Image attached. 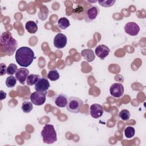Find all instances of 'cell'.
Wrapping results in <instances>:
<instances>
[{
    "label": "cell",
    "mask_w": 146,
    "mask_h": 146,
    "mask_svg": "<svg viewBox=\"0 0 146 146\" xmlns=\"http://www.w3.org/2000/svg\"><path fill=\"white\" fill-rule=\"evenodd\" d=\"M17 63L21 67H27L31 65L35 58L34 52L28 47H21L15 52V56Z\"/></svg>",
    "instance_id": "6da1fadb"
},
{
    "label": "cell",
    "mask_w": 146,
    "mask_h": 146,
    "mask_svg": "<svg viewBox=\"0 0 146 146\" xmlns=\"http://www.w3.org/2000/svg\"><path fill=\"white\" fill-rule=\"evenodd\" d=\"M1 45L5 53L11 56L16 50L18 46L17 41L13 38L10 32L3 33L1 36Z\"/></svg>",
    "instance_id": "7a4b0ae2"
},
{
    "label": "cell",
    "mask_w": 146,
    "mask_h": 146,
    "mask_svg": "<svg viewBox=\"0 0 146 146\" xmlns=\"http://www.w3.org/2000/svg\"><path fill=\"white\" fill-rule=\"evenodd\" d=\"M40 133L43 138V141L44 143L53 144L57 140L56 132L53 125L46 124Z\"/></svg>",
    "instance_id": "3957f363"
},
{
    "label": "cell",
    "mask_w": 146,
    "mask_h": 146,
    "mask_svg": "<svg viewBox=\"0 0 146 146\" xmlns=\"http://www.w3.org/2000/svg\"><path fill=\"white\" fill-rule=\"evenodd\" d=\"M83 104V102L80 98L71 96L68 99L66 108L67 110L70 112L78 113L80 112V109Z\"/></svg>",
    "instance_id": "277c9868"
},
{
    "label": "cell",
    "mask_w": 146,
    "mask_h": 146,
    "mask_svg": "<svg viewBox=\"0 0 146 146\" xmlns=\"http://www.w3.org/2000/svg\"><path fill=\"white\" fill-rule=\"evenodd\" d=\"M47 91H36L30 95V100L33 104L35 106H41L43 104L46 99Z\"/></svg>",
    "instance_id": "5b68a950"
},
{
    "label": "cell",
    "mask_w": 146,
    "mask_h": 146,
    "mask_svg": "<svg viewBox=\"0 0 146 146\" xmlns=\"http://www.w3.org/2000/svg\"><path fill=\"white\" fill-rule=\"evenodd\" d=\"M110 92L112 96L115 98H120L124 94V87L122 84L115 83L112 84L110 88Z\"/></svg>",
    "instance_id": "8992f818"
},
{
    "label": "cell",
    "mask_w": 146,
    "mask_h": 146,
    "mask_svg": "<svg viewBox=\"0 0 146 146\" xmlns=\"http://www.w3.org/2000/svg\"><path fill=\"white\" fill-rule=\"evenodd\" d=\"M53 42H54V45L56 48H63L67 44V36L62 33H58L55 36Z\"/></svg>",
    "instance_id": "52a82bcc"
},
{
    "label": "cell",
    "mask_w": 146,
    "mask_h": 146,
    "mask_svg": "<svg viewBox=\"0 0 146 146\" xmlns=\"http://www.w3.org/2000/svg\"><path fill=\"white\" fill-rule=\"evenodd\" d=\"M140 29L139 26L133 22H128L124 26V31L125 33L131 36L137 35L140 31Z\"/></svg>",
    "instance_id": "ba28073f"
},
{
    "label": "cell",
    "mask_w": 146,
    "mask_h": 146,
    "mask_svg": "<svg viewBox=\"0 0 146 146\" xmlns=\"http://www.w3.org/2000/svg\"><path fill=\"white\" fill-rule=\"evenodd\" d=\"M99 13V9L96 6H93L89 8L86 14L85 21L87 22H92L94 19L96 18Z\"/></svg>",
    "instance_id": "9c48e42d"
},
{
    "label": "cell",
    "mask_w": 146,
    "mask_h": 146,
    "mask_svg": "<svg viewBox=\"0 0 146 146\" xmlns=\"http://www.w3.org/2000/svg\"><path fill=\"white\" fill-rule=\"evenodd\" d=\"M90 115L93 118L98 119L103 115L104 110L101 105L95 103L90 107Z\"/></svg>",
    "instance_id": "30bf717a"
},
{
    "label": "cell",
    "mask_w": 146,
    "mask_h": 146,
    "mask_svg": "<svg viewBox=\"0 0 146 146\" xmlns=\"http://www.w3.org/2000/svg\"><path fill=\"white\" fill-rule=\"evenodd\" d=\"M29 70L27 68L22 67L17 70L15 75L17 80H18V82L21 84L24 85L25 82L27 78L29 75Z\"/></svg>",
    "instance_id": "8fae6325"
},
{
    "label": "cell",
    "mask_w": 146,
    "mask_h": 146,
    "mask_svg": "<svg viewBox=\"0 0 146 146\" xmlns=\"http://www.w3.org/2000/svg\"><path fill=\"white\" fill-rule=\"evenodd\" d=\"M110 51V48L104 44L98 45L95 50L96 55L102 60L109 55Z\"/></svg>",
    "instance_id": "7c38bea8"
},
{
    "label": "cell",
    "mask_w": 146,
    "mask_h": 146,
    "mask_svg": "<svg viewBox=\"0 0 146 146\" xmlns=\"http://www.w3.org/2000/svg\"><path fill=\"white\" fill-rule=\"evenodd\" d=\"M54 102L55 104L60 108H63L66 107L68 103V97L64 94H60L55 95L54 97Z\"/></svg>",
    "instance_id": "4fadbf2b"
},
{
    "label": "cell",
    "mask_w": 146,
    "mask_h": 146,
    "mask_svg": "<svg viewBox=\"0 0 146 146\" xmlns=\"http://www.w3.org/2000/svg\"><path fill=\"white\" fill-rule=\"evenodd\" d=\"M49 87L50 83L45 78H40L35 84V90L38 91H46Z\"/></svg>",
    "instance_id": "5bb4252c"
},
{
    "label": "cell",
    "mask_w": 146,
    "mask_h": 146,
    "mask_svg": "<svg viewBox=\"0 0 146 146\" xmlns=\"http://www.w3.org/2000/svg\"><path fill=\"white\" fill-rule=\"evenodd\" d=\"M80 54L84 59L88 62H91L94 61L95 58V55L94 54V51L90 48L83 50Z\"/></svg>",
    "instance_id": "9a60e30c"
},
{
    "label": "cell",
    "mask_w": 146,
    "mask_h": 146,
    "mask_svg": "<svg viewBox=\"0 0 146 146\" xmlns=\"http://www.w3.org/2000/svg\"><path fill=\"white\" fill-rule=\"evenodd\" d=\"M25 28L27 32L30 34H35L38 31V26L36 23L33 21L27 22L25 25Z\"/></svg>",
    "instance_id": "2e32d148"
},
{
    "label": "cell",
    "mask_w": 146,
    "mask_h": 146,
    "mask_svg": "<svg viewBox=\"0 0 146 146\" xmlns=\"http://www.w3.org/2000/svg\"><path fill=\"white\" fill-rule=\"evenodd\" d=\"M40 78V76L39 75H36L34 74H30L28 75L26 79L27 84L29 86H33L36 83V82Z\"/></svg>",
    "instance_id": "e0dca14e"
},
{
    "label": "cell",
    "mask_w": 146,
    "mask_h": 146,
    "mask_svg": "<svg viewBox=\"0 0 146 146\" xmlns=\"http://www.w3.org/2000/svg\"><path fill=\"white\" fill-rule=\"evenodd\" d=\"M58 25L60 29L65 30L70 25V21L66 17H62L58 21Z\"/></svg>",
    "instance_id": "ac0fdd59"
},
{
    "label": "cell",
    "mask_w": 146,
    "mask_h": 146,
    "mask_svg": "<svg viewBox=\"0 0 146 146\" xmlns=\"http://www.w3.org/2000/svg\"><path fill=\"white\" fill-rule=\"evenodd\" d=\"M33 108V106L32 103L29 101H25L22 103L21 109L25 113H29L30 112Z\"/></svg>",
    "instance_id": "d6986e66"
},
{
    "label": "cell",
    "mask_w": 146,
    "mask_h": 146,
    "mask_svg": "<svg viewBox=\"0 0 146 146\" xmlns=\"http://www.w3.org/2000/svg\"><path fill=\"white\" fill-rule=\"evenodd\" d=\"M59 76V74L56 70H51L47 74L48 79L51 81H56L58 80Z\"/></svg>",
    "instance_id": "ffe728a7"
},
{
    "label": "cell",
    "mask_w": 146,
    "mask_h": 146,
    "mask_svg": "<svg viewBox=\"0 0 146 146\" xmlns=\"http://www.w3.org/2000/svg\"><path fill=\"white\" fill-rule=\"evenodd\" d=\"M17 79L13 76H9L6 79V85L9 88L14 87L17 83Z\"/></svg>",
    "instance_id": "44dd1931"
},
{
    "label": "cell",
    "mask_w": 146,
    "mask_h": 146,
    "mask_svg": "<svg viewBox=\"0 0 146 146\" xmlns=\"http://www.w3.org/2000/svg\"><path fill=\"white\" fill-rule=\"evenodd\" d=\"M135 133V128L131 126L127 127L124 129V135L127 138L132 137Z\"/></svg>",
    "instance_id": "7402d4cb"
},
{
    "label": "cell",
    "mask_w": 146,
    "mask_h": 146,
    "mask_svg": "<svg viewBox=\"0 0 146 146\" xmlns=\"http://www.w3.org/2000/svg\"><path fill=\"white\" fill-rule=\"evenodd\" d=\"M119 116L122 120L127 121L129 119L131 114H130V112L128 110H122L119 112Z\"/></svg>",
    "instance_id": "603a6c76"
},
{
    "label": "cell",
    "mask_w": 146,
    "mask_h": 146,
    "mask_svg": "<svg viewBox=\"0 0 146 146\" xmlns=\"http://www.w3.org/2000/svg\"><path fill=\"white\" fill-rule=\"evenodd\" d=\"M18 67L17 65L14 63H11L8 66L7 68V74L9 75L12 76L13 75L16 73Z\"/></svg>",
    "instance_id": "cb8c5ba5"
},
{
    "label": "cell",
    "mask_w": 146,
    "mask_h": 146,
    "mask_svg": "<svg viewBox=\"0 0 146 146\" xmlns=\"http://www.w3.org/2000/svg\"><path fill=\"white\" fill-rule=\"evenodd\" d=\"M116 2V1H98V3L103 7H109L112 6Z\"/></svg>",
    "instance_id": "d4e9b609"
},
{
    "label": "cell",
    "mask_w": 146,
    "mask_h": 146,
    "mask_svg": "<svg viewBox=\"0 0 146 146\" xmlns=\"http://www.w3.org/2000/svg\"><path fill=\"white\" fill-rule=\"evenodd\" d=\"M0 75L3 76L7 73V67L6 65L3 63H1L0 64Z\"/></svg>",
    "instance_id": "484cf974"
},
{
    "label": "cell",
    "mask_w": 146,
    "mask_h": 146,
    "mask_svg": "<svg viewBox=\"0 0 146 146\" xmlns=\"http://www.w3.org/2000/svg\"><path fill=\"white\" fill-rule=\"evenodd\" d=\"M84 10V7L82 5H78L77 6H76V7L75 8L73 9L72 12L74 13H80L82 12H83Z\"/></svg>",
    "instance_id": "4316f807"
},
{
    "label": "cell",
    "mask_w": 146,
    "mask_h": 146,
    "mask_svg": "<svg viewBox=\"0 0 146 146\" xmlns=\"http://www.w3.org/2000/svg\"><path fill=\"white\" fill-rule=\"evenodd\" d=\"M6 98V93L2 90L0 91V100H2Z\"/></svg>",
    "instance_id": "83f0119b"
}]
</instances>
